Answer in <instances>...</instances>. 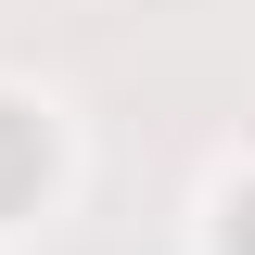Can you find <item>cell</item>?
<instances>
[{
    "label": "cell",
    "instance_id": "6da1fadb",
    "mask_svg": "<svg viewBox=\"0 0 255 255\" xmlns=\"http://www.w3.org/2000/svg\"><path fill=\"white\" fill-rule=\"evenodd\" d=\"M38 179H51V140H38V115H26V102H0V217L26 204Z\"/></svg>",
    "mask_w": 255,
    "mask_h": 255
},
{
    "label": "cell",
    "instance_id": "7a4b0ae2",
    "mask_svg": "<svg viewBox=\"0 0 255 255\" xmlns=\"http://www.w3.org/2000/svg\"><path fill=\"white\" fill-rule=\"evenodd\" d=\"M230 255H255V191H243V204H230Z\"/></svg>",
    "mask_w": 255,
    "mask_h": 255
}]
</instances>
